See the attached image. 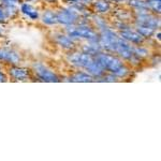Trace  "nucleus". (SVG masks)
I'll return each instance as SVG.
<instances>
[{
	"mask_svg": "<svg viewBox=\"0 0 161 161\" xmlns=\"http://www.w3.org/2000/svg\"><path fill=\"white\" fill-rule=\"evenodd\" d=\"M97 60L99 61V64L103 67V69L108 70L112 73H114L115 71H117L119 68L123 67V62H121L117 57L110 55V54H98Z\"/></svg>",
	"mask_w": 161,
	"mask_h": 161,
	"instance_id": "1",
	"label": "nucleus"
},
{
	"mask_svg": "<svg viewBox=\"0 0 161 161\" xmlns=\"http://www.w3.org/2000/svg\"><path fill=\"white\" fill-rule=\"evenodd\" d=\"M68 33L70 38H83L88 39L90 41H98L97 32L93 31L92 28L85 27V26H80V27H72V29H68Z\"/></svg>",
	"mask_w": 161,
	"mask_h": 161,
	"instance_id": "2",
	"label": "nucleus"
},
{
	"mask_svg": "<svg viewBox=\"0 0 161 161\" xmlns=\"http://www.w3.org/2000/svg\"><path fill=\"white\" fill-rule=\"evenodd\" d=\"M33 70L35 73L40 80H44V82H58V77L54 72L48 70L46 67H44L41 64H33Z\"/></svg>",
	"mask_w": 161,
	"mask_h": 161,
	"instance_id": "3",
	"label": "nucleus"
},
{
	"mask_svg": "<svg viewBox=\"0 0 161 161\" xmlns=\"http://www.w3.org/2000/svg\"><path fill=\"white\" fill-rule=\"evenodd\" d=\"M69 60L74 66L86 69L95 59L92 58V55L87 53H74L71 56H69Z\"/></svg>",
	"mask_w": 161,
	"mask_h": 161,
	"instance_id": "4",
	"label": "nucleus"
},
{
	"mask_svg": "<svg viewBox=\"0 0 161 161\" xmlns=\"http://www.w3.org/2000/svg\"><path fill=\"white\" fill-rule=\"evenodd\" d=\"M57 22L61 23L64 25H73L74 23L77 22L79 15H77L76 11L74 10H61V11L56 13Z\"/></svg>",
	"mask_w": 161,
	"mask_h": 161,
	"instance_id": "5",
	"label": "nucleus"
},
{
	"mask_svg": "<svg viewBox=\"0 0 161 161\" xmlns=\"http://www.w3.org/2000/svg\"><path fill=\"white\" fill-rule=\"evenodd\" d=\"M0 60L8 61L10 64H17L20 60V56L16 52L11 50H0Z\"/></svg>",
	"mask_w": 161,
	"mask_h": 161,
	"instance_id": "6",
	"label": "nucleus"
},
{
	"mask_svg": "<svg viewBox=\"0 0 161 161\" xmlns=\"http://www.w3.org/2000/svg\"><path fill=\"white\" fill-rule=\"evenodd\" d=\"M120 36L123 39H126V40H129L133 43H141L143 41V37L140 35L139 32H136V31H131L130 29H125L120 32Z\"/></svg>",
	"mask_w": 161,
	"mask_h": 161,
	"instance_id": "7",
	"label": "nucleus"
},
{
	"mask_svg": "<svg viewBox=\"0 0 161 161\" xmlns=\"http://www.w3.org/2000/svg\"><path fill=\"white\" fill-rule=\"evenodd\" d=\"M86 70L89 72L90 74L95 75V76H101V75L103 74V72H104L103 67L99 64V61H98L97 59H96V60H93L92 64L87 67Z\"/></svg>",
	"mask_w": 161,
	"mask_h": 161,
	"instance_id": "8",
	"label": "nucleus"
},
{
	"mask_svg": "<svg viewBox=\"0 0 161 161\" xmlns=\"http://www.w3.org/2000/svg\"><path fill=\"white\" fill-rule=\"evenodd\" d=\"M10 74H11L12 76L14 77V79H16V80H27L28 76H29L27 70L23 69V68H16V67L10 69Z\"/></svg>",
	"mask_w": 161,
	"mask_h": 161,
	"instance_id": "9",
	"label": "nucleus"
},
{
	"mask_svg": "<svg viewBox=\"0 0 161 161\" xmlns=\"http://www.w3.org/2000/svg\"><path fill=\"white\" fill-rule=\"evenodd\" d=\"M56 41L59 45H61L64 48H67V50H70V48H73L74 47V43L72 41V39L68 37V36H62L59 35L57 36Z\"/></svg>",
	"mask_w": 161,
	"mask_h": 161,
	"instance_id": "10",
	"label": "nucleus"
},
{
	"mask_svg": "<svg viewBox=\"0 0 161 161\" xmlns=\"http://www.w3.org/2000/svg\"><path fill=\"white\" fill-rule=\"evenodd\" d=\"M93 6H95L96 11L99 13H105L111 9L110 2L106 1V0H97V1L93 3Z\"/></svg>",
	"mask_w": 161,
	"mask_h": 161,
	"instance_id": "11",
	"label": "nucleus"
},
{
	"mask_svg": "<svg viewBox=\"0 0 161 161\" xmlns=\"http://www.w3.org/2000/svg\"><path fill=\"white\" fill-rule=\"evenodd\" d=\"M92 80V75L84 73V72H76L70 77V80H72V82H90Z\"/></svg>",
	"mask_w": 161,
	"mask_h": 161,
	"instance_id": "12",
	"label": "nucleus"
},
{
	"mask_svg": "<svg viewBox=\"0 0 161 161\" xmlns=\"http://www.w3.org/2000/svg\"><path fill=\"white\" fill-rule=\"evenodd\" d=\"M22 12L27 14L31 19H38V12L33 9L32 6H30V4H28V3H24L22 6Z\"/></svg>",
	"mask_w": 161,
	"mask_h": 161,
	"instance_id": "13",
	"label": "nucleus"
},
{
	"mask_svg": "<svg viewBox=\"0 0 161 161\" xmlns=\"http://www.w3.org/2000/svg\"><path fill=\"white\" fill-rule=\"evenodd\" d=\"M43 22L45 24H48V25H53V24H56L57 22V17H56V13H54L53 11H47L44 13L43 15Z\"/></svg>",
	"mask_w": 161,
	"mask_h": 161,
	"instance_id": "14",
	"label": "nucleus"
},
{
	"mask_svg": "<svg viewBox=\"0 0 161 161\" xmlns=\"http://www.w3.org/2000/svg\"><path fill=\"white\" fill-rule=\"evenodd\" d=\"M137 31H139V33L142 36V37H150V36L154 33L155 29L152 27H148V26L140 24V26L137 27Z\"/></svg>",
	"mask_w": 161,
	"mask_h": 161,
	"instance_id": "15",
	"label": "nucleus"
},
{
	"mask_svg": "<svg viewBox=\"0 0 161 161\" xmlns=\"http://www.w3.org/2000/svg\"><path fill=\"white\" fill-rule=\"evenodd\" d=\"M130 4L133 7L136 8H145L146 7V3L142 0H130Z\"/></svg>",
	"mask_w": 161,
	"mask_h": 161,
	"instance_id": "16",
	"label": "nucleus"
},
{
	"mask_svg": "<svg viewBox=\"0 0 161 161\" xmlns=\"http://www.w3.org/2000/svg\"><path fill=\"white\" fill-rule=\"evenodd\" d=\"M9 17V15H8V13L6 11V9L4 8H0V20H7V19Z\"/></svg>",
	"mask_w": 161,
	"mask_h": 161,
	"instance_id": "17",
	"label": "nucleus"
},
{
	"mask_svg": "<svg viewBox=\"0 0 161 161\" xmlns=\"http://www.w3.org/2000/svg\"><path fill=\"white\" fill-rule=\"evenodd\" d=\"M0 33H1V31H0Z\"/></svg>",
	"mask_w": 161,
	"mask_h": 161,
	"instance_id": "18",
	"label": "nucleus"
},
{
	"mask_svg": "<svg viewBox=\"0 0 161 161\" xmlns=\"http://www.w3.org/2000/svg\"><path fill=\"white\" fill-rule=\"evenodd\" d=\"M48 1H51V0H48Z\"/></svg>",
	"mask_w": 161,
	"mask_h": 161,
	"instance_id": "19",
	"label": "nucleus"
}]
</instances>
